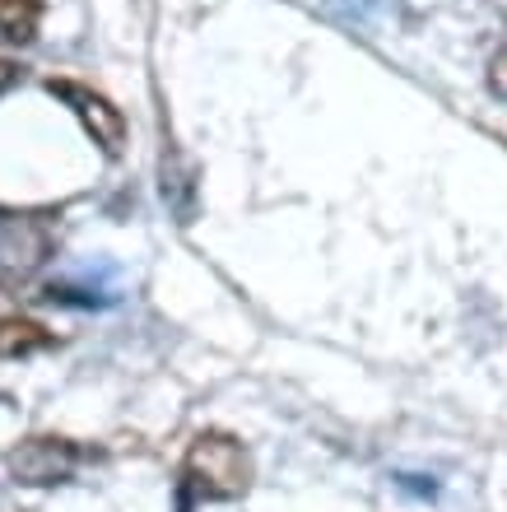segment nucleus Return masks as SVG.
Here are the masks:
<instances>
[{
    "mask_svg": "<svg viewBox=\"0 0 507 512\" xmlns=\"http://www.w3.org/2000/svg\"><path fill=\"white\" fill-rule=\"evenodd\" d=\"M252 489V452L224 429H205L191 438L177 471V512L201 503H233Z\"/></svg>",
    "mask_w": 507,
    "mask_h": 512,
    "instance_id": "nucleus-1",
    "label": "nucleus"
},
{
    "mask_svg": "<svg viewBox=\"0 0 507 512\" xmlns=\"http://www.w3.org/2000/svg\"><path fill=\"white\" fill-rule=\"evenodd\" d=\"M56 247L52 215L38 210H5L0 205V275L5 280H24L38 266H47V256Z\"/></svg>",
    "mask_w": 507,
    "mask_h": 512,
    "instance_id": "nucleus-2",
    "label": "nucleus"
},
{
    "mask_svg": "<svg viewBox=\"0 0 507 512\" xmlns=\"http://www.w3.org/2000/svg\"><path fill=\"white\" fill-rule=\"evenodd\" d=\"M89 457L84 447H75L70 438H28L10 452V475L19 485H66L70 475L80 471V461Z\"/></svg>",
    "mask_w": 507,
    "mask_h": 512,
    "instance_id": "nucleus-4",
    "label": "nucleus"
},
{
    "mask_svg": "<svg viewBox=\"0 0 507 512\" xmlns=\"http://www.w3.org/2000/svg\"><path fill=\"white\" fill-rule=\"evenodd\" d=\"M489 94L507 103V47H498L494 61H489Z\"/></svg>",
    "mask_w": 507,
    "mask_h": 512,
    "instance_id": "nucleus-7",
    "label": "nucleus"
},
{
    "mask_svg": "<svg viewBox=\"0 0 507 512\" xmlns=\"http://www.w3.org/2000/svg\"><path fill=\"white\" fill-rule=\"evenodd\" d=\"M47 94L61 98L75 117H80V126L89 135H94V145L103 149L107 159H117L121 149H126V117H121V108H112L103 94H94L89 84H75V80H47Z\"/></svg>",
    "mask_w": 507,
    "mask_h": 512,
    "instance_id": "nucleus-3",
    "label": "nucleus"
},
{
    "mask_svg": "<svg viewBox=\"0 0 507 512\" xmlns=\"http://www.w3.org/2000/svg\"><path fill=\"white\" fill-rule=\"evenodd\" d=\"M56 336L33 317H0V359H28L52 350Z\"/></svg>",
    "mask_w": 507,
    "mask_h": 512,
    "instance_id": "nucleus-5",
    "label": "nucleus"
},
{
    "mask_svg": "<svg viewBox=\"0 0 507 512\" xmlns=\"http://www.w3.org/2000/svg\"><path fill=\"white\" fill-rule=\"evenodd\" d=\"M24 80V66H19V61H5V56H0V94H10L14 84Z\"/></svg>",
    "mask_w": 507,
    "mask_h": 512,
    "instance_id": "nucleus-8",
    "label": "nucleus"
},
{
    "mask_svg": "<svg viewBox=\"0 0 507 512\" xmlns=\"http://www.w3.org/2000/svg\"><path fill=\"white\" fill-rule=\"evenodd\" d=\"M42 28V0H0V42L28 47Z\"/></svg>",
    "mask_w": 507,
    "mask_h": 512,
    "instance_id": "nucleus-6",
    "label": "nucleus"
}]
</instances>
